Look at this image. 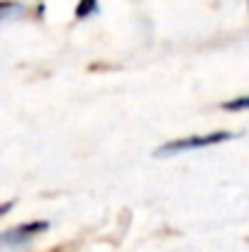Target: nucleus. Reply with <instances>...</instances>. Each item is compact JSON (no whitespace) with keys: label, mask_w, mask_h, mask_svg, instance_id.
Instances as JSON below:
<instances>
[{"label":"nucleus","mask_w":249,"mask_h":252,"mask_svg":"<svg viewBox=\"0 0 249 252\" xmlns=\"http://www.w3.org/2000/svg\"><path fill=\"white\" fill-rule=\"evenodd\" d=\"M232 137H235V132H230V130H213V132H205V135H188V137L171 140V142L162 145L159 150H154V157H171V155H181V152H191V150H205V147L227 142Z\"/></svg>","instance_id":"obj_1"},{"label":"nucleus","mask_w":249,"mask_h":252,"mask_svg":"<svg viewBox=\"0 0 249 252\" xmlns=\"http://www.w3.org/2000/svg\"><path fill=\"white\" fill-rule=\"evenodd\" d=\"M47 230H49V223L47 220H32V223H22V225L7 228V230L0 233V252L25 248L27 243H32L37 235H42Z\"/></svg>","instance_id":"obj_2"},{"label":"nucleus","mask_w":249,"mask_h":252,"mask_svg":"<svg viewBox=\"0 0 249 252\" xmlns=\"http://www.w3.org/2000/svg\"><path fill=\"white\" fill-rule=\"evenodd\" d=\"M98 12V0H81L76 5V20H85Z\"/></svg>","instance_id":"obj_3"},{"label":"nucleus","mask_w":249,"mask_h":252,"mask_svg":"<svg viewBox=\"0 0 249 252\" xmlns=\"http://www.w3.org/2000/svg\"><path fill=\"white\" fill-rule=\"evenodd\" d=\"M222 110H230V113H237V110H249V95H240V98H232V100L222 103Z\"/></svg>","instance_id":"obj_4"},{"label":"nucleus","mask_w":249,"mask_h":252,"mask_svg":"<svg viewBox=\"0 0 249 252\" xmlns=\"http://www.w3.org/2000/svg\"><path fill=\"white\" fill-rule=\"evenodd\" d=\"M20 10H22L20 2H15V0H0V20H5V17L20 12Z\"/></svg>","instance_id":"obj_5"},{"label":"nucleus","mask_w":249,"mask_h":252,"mask_svg":"<svg viewBox=\"0 0 249 252\" xmlns=\"http://www.w3.org/2000/svg\"><path fill=\"white\" fill-rule=\"evenodd\" d=\"M12 208H15V201H5V203H0V218H2V216H7Z\"/></svg>","instance_id":"obj_6"}]
</instances>
